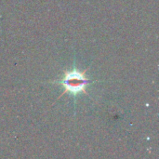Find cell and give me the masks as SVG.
<instances>
[{
    "instance_id": "6da1fadb",
    "label": "cell",
    "mask_w": 159,
    "mask_h": 159,
    "mask_svg": "<svg viewBox=\"0 0 159 159\" xmlns=\"http://www.w3.org/2000/svg\"><path fill=\"white\" fill-rule=\"evenodd\" d=\"M86 71L87 70L80 72L75 66L72 71L64 73L63 78L57 82L64 87L63 94L71 93L72 95H77L81 92L86 93V88L91 82L88 77H86Z\"/></svg>"
}]
</instances>
